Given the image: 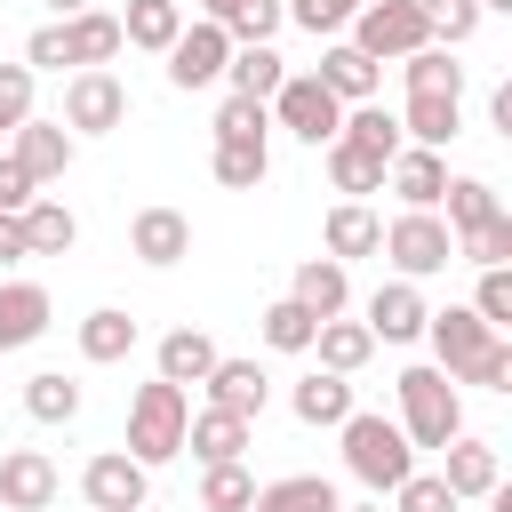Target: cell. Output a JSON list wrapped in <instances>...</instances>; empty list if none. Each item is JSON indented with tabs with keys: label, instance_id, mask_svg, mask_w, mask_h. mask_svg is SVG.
<instances>
[{
	"label": "cell",
	"instance_id": "1",
	"mask_svg": "<svg viewBox=\"0 0 512 512\" xmlns=\"http://www.w3.org/2000/svg\"><path fill=\"white\" fill-rule=\"evenodd\" d=\"M336 432H344V472H352L360 488L392 496V488L416 472V448H408V432H400L392 416H376V408H352Z\"/></svg>",
	"mask_w": 512,
	"mask_h": 512
},
{
	"label": "cell",
	"instance_id": "2",
	"mask_svg": "<svg viewBox=\"0 0 512 512\" xmlns=\"http://www.w3.org/2000/svg\"><path fill=\"white\" fill-rule=\"evenodd\" d=\"M400 432L408 448H448L464 432V400L448 368H400Z\"/></svg>",
	"mask_w": 512,
	"mask_h": 512
},
{
	"label": "cell",
	"instance_id": "3",
	"mask_svg": "<svg viewBox=\"0 0 512 512\" xmlns=\"http://www.w3.org/2000/svg\"><path fill=\"white\" fill-rule=\"evenodd\" d=\"M184 424H192L184 384H168V376L136 384V400H128V456H136V464H168V456H184Z\"/></svg>",
	"mask_w": 512,
	"mask_h": 512
},
{
	"label": "cell",
	"instance_id": "4",
	"mask_svg": "<svg viewBox=\"0 0 512 512\" xmlns=\"http://www.w3.org/2000/svg\"><path fill=\"white\" fill-rule=\"evenodd\" d=\"M376 256H392V264H400V280H432V272H448V264H456V232L440 224V208H400V216L384 224Z\"/></svg>",
	"mask_w": 512,
	"mask_h": 512
},
{
	"label": "cell",
	"instance_id": "5",
	"mask_svg": "<svg viewBox=\"0 0 512 512\" xmlns=\"http://www.w3.org/2000/svg\"><path fill=\"white\" fill-rule=\"evenodd\" d=\"M344 32H352V48H360V56H376V64H400V56L432 48V32H424V8H416V0H360Z\"/></svg>",
	"mask_w": 512,
	"mask_h": 512
},
{
	"label": "cell",
	"instance_id": "6",
	"mask_svg": "<svg viewBox=\"0 0 512 512\" xmlns=\"http://www.w3.org/2000/svg\"><path fill=\"white\" fill-rule=\"evenodd\" d=\"M424 336H432V368H448L456 384L488 360V344L504 336V328H488L472 304H448V312H424Z\"/></svg>",
	"mask_w": 512,
	"mask_h": 512
},
{
	"label": "cell",
	"instance_id": "7",
	"mask_svg": "<svg viewBox=\"0 0 512 512\" xmlns=\"http://www.w3.org/2000/svg\"><path fill=\"white\" fill-rule=\"evenodd\" d=\"M64 128H72V136H112V128H128V88H120L104 64L72 72V80H64Z\"/></svg>",
	"mask_w": 512,
	"mask_h": 512
},
{
	"label": "cell",
	"instance_id": "8",
	"mask_svg": "<svg viewBox=\"0 0 512 512\" xmlns=\"http://www.w3.org/2000/svg\"><path fill=\"white\" fill-rule=\"evenodd\" d=\"M272 120H280L288 136H304V144H328V136L344 128V104L320 88V72H288V80L272 88Z\"/></svg>",
	"mask_w": 512,
	"mask_h": 512
},
{
	"label": "cell",
	"instance_id": "9",
	"mask_svg": "<svg viewBox=\"0 0 512 512\" xmlns=\"http://www.w3.org/2000/svg\"><path fill=\"white\" fill-rule=\"evenodd\" d=\"M80 496H88L96 512H144V496H152V464H136L128 448H104V456H88Z\"/></svg>",
	"mask_w": 512,
	"mask_h": 512
},
{
	"label": "cell",
	"instance_id": "10",
	"mask_svg": "<svg viewBox=\"0 0 512 512\" xmlns=\"http://www.w3.org/2000/svg\"><path fill=\"white\" fill-rule=\"evenodd\" d=\"M224 56H232V32L200 16V24H184L168 40V80L176 88H208V80H224Z\"/></svg>",
	"mask_w": 512,
	"mask_h": 512
},
{
	"label": "cell",
	"instance_id": "11",
	"mask_svg": "<svg viewBox=\"0 0 512 512\" xmlns=\"http://www.w3.org/2000/svg\"><path fill=\"white\" fill-rule=\"evenodd\" d=\"M128 256L152 264V272L184 264V256H192V216H184V208H136V224H128Z\"/></svg>",
	"mask_w": 512,
	"mask_h": 512
},
{
	"label": "cell",
	"instance_id": "12",
	"mask_svg": "<svg viewBox=\"0 0 512 512\" xmlns=\"http://www.w3.org/2000/svg\"><path fill=\"white\" fill-rule=\"evenodd\" d=\"M424 296H416V280H384L376 296H368V336L376 344H416L424 336Z\"/></svg>",
	"mask_w": 512,
	"mask_h": 512
},
{
	"label": "cell",
	"instance_id": "13",
	"mask_svg": "<svg viewBox=\"0 0 512 512\" xmlns=\"http://www.w3.org/2000/svg\"><path fill=\"white\" fill-rule=\"evenodd\" d=\"M200 384H208V408H232V416H248V424H256L264 400H272V376H264L256 360H224V352H216V368H208Z\"/></svg>",
	"mask_w": 512,
	"mask_h": 512
},
{
	"label": "cell",
	"instance_id": "14",
	"mask_svg": "<svg viewBox=\"0 0 512 512\" xmlns=\"http://www.w3.org/2000/svg\"><path fill=\"white\" fill-rule=\"evenodd\" d=\"M0 504L8 512H48L56 504V464L40 448H8L0 456Z\"/></svg>",
	"mask_w": 512,
	"mask_h": 512
},
{
	"label": "cell",
	"instance_id": "15",
	"mask_svg": "<svg viewBox=\"0 0 512 512\" xmlns=\"http://www.w3.org/2000/svg\"><path fill=\"white\" fill-rule=\"evenodd\" d=\"M384 184L400 192V208H440V192H448V160L424 152V144H400L392 168H384Z\"/></svg>",
	"mask_w": 512,
	"mask_h": 512
},
{
	"label": "cell",
	"instance_id": "16",
	"mask_svg": "<svg viewBox=\"0 0 512 512\" xmlns=\"http://www.w3.org/2000/svg\"><path fill=\"white\" fill-rule=\"evenodd\" d=\"M440 456H448V464H440V480L456 488V504H480V496H488V488L504 480L496 448H488V440H472V432H456V440H448Z\"/></svg>",
	"mask_w": 512,
	"mask_h": 512
},
{
	"label": "cell",
	"instance_id": "17",
	"mask_svg": "<svg viewBox=\"0 0 512 512\" xmlns=\"http://www.w3.org/2000/svg\"><path fill=\"white\" fill-rule=\"evenodd\" d=\"M48 336V288L40 280H0V352H24Z\"/></svg>",
	"mask_w": 512,
	"mask_h": 512
},
{
	"label": "cell",
	"instance_id": "18",
	"mask_svg": "<svg viewBox=\"0 0 512 512\" xmlns=\"http://www.w3.org/2000/svg\"><path fill=\"white\" fill-rule=\"evenodd\" d=\"M376 80H384V64H376V56H360L352 40H328V48H320V88H328L336 104H368V96H376Z\"/></svg>",
	"mask_w": 512,
	"mask_h": 512
},
{
	"label": "cell",
	"instance_id": "19",
	"mask_svg": "<svg viewBox=\"0 0 512 512\" xmlns=\"http://www.w3.org/2000/svg\"><path fill=\"white\" fill-rule=\"evenodd\" d=\"M256 440V424L248 416H232V408H200L192 424H184V448L200 456V464H240V448Z\"/></svg>",
	"mask_w": 512,
	"mask_h": 512
},
{
	"label": "cell",
	"instance_id": "20",
	"mask_svg": "<svg viewBox=\"0 0 512 512\" xmlns=\"http://www.w3.org/2000/svg\"><path fill=\"white\" fill-rule=\"evenodd\" d=\"M456 128H464V96H408L400 104V136L424 144V152H448Z\"/></svg>",
	"mask_w": 512,
	"mask_h": 512
},
{
	"label": "cell",
	"instance_id": "21",
	"mask_svg": "<svg viewBox=\"0 0 512 512\" xmlns=\"http://www.w3.org/2000/svg\"><path fill=\"white\" fill-rule=\"evenodd\" d=\"M8 136H16V160L32 168V184H48V176L72 168V128H64V120H40V112H32V120L8 128Z\"/></svg>",
	"mask_w": 512,
	"mask_h": 512
},
{
	"label": "cell",
	"instance_id": "22",
	"mask_svg": "<svg viewBox=\"0 0 512 512\" xmlns=\"http://www.w3.org/2000/svg\"><path fill=\"white\" fill-rule=\"evenodd\" d=\"M288 296H296L312 320H336V312L352 304V280H344V264H336V256H304V264H296V280H288Z\"/></svg>",
	"mask_w": 512,
	"mask_h": 512
},
{
	"label": "cell",
	"instance_id": "23",
	"mask_svg": "<svg viewBox=\"0 0 512 512\" xmlns=\"http://www.w3.org/2000/svg\"><path fill=\"white\" fill-rule=\"evenodd\" d=\"M64 48H72V72L112 64V56H120V16H104V8H72V16H64Z\"/></svg>",
	"mask_w": 512,
	"mask_h": 512
},
{
	"label": "cell",
	"instance_id": "24",
	"mask_svg": "<svg viewBox=\"0 0 512 512\" xmlns=\"http://www.w3.org/2000/svg\"><path fill=\"white\" fill-rule=\"evenodd\" d=\"M224 80H232V96L272 104V88L288 80V64H280V48H272V40H248V48H232V56H224Z\"/></svg>",
	"mask_w": 512,
	"mask_h": 512
},
{
	"label": "cell",
	"instance_id": "25",
	"mask_svg": "<svg viewBox=\"0 0 512 512\" xmlns=\"http://www.w3.org/2000/svg\"><path fill=\"white\" fill-rule=\"evenodd\" d=\"M288 408H296V424H344V416H352V376L312 368V376L288 392Z\"/></svg>",
	"mask_w": 512,
	"mask_h": 512
},
{
	"label": "cell",
	"instance_id": "26",
	"mask_svg": "<svg viewBox=\"0 0 512 512\" xmlns=\"http://www.w3.org/2000/svg\"><path fill=\"white\" fill-rule=\"evenodd\" d=\"M176 32H184V8H176V0H128V8H120V48H152V56H168Z\"/></svg>",
	"mask_w": 512,
	"mask_h": 512
},
{
	"label": "cell",
	"instance_id": "27",
	"mask_svg": "<svg viewBox=\"0 0 512 512\" xmlns=\"http://www.w3.org/2000/svg\"><path fill=\"white\" fill-rule=\"evenodd\" d=\"M128 352H136V320H128L120 304H96V312L80 320V360L112 368V360H128Z\"/></svg>",
	"mask_w": 512,
	"mask_h": 512
},
{
	"label": "cell",
	"instance_id": "28",
	"mask_svg": "<svg viewBox=\"0 0 512 512\" xmlns=\"http://www.w3.org/2000/svg\"><path fill=\"white\" fill-rule=\"evenodd\" d=\"M312 352H320V368L360 376L368 352H376V336H368V320H320V328H312Z\"/></svg>",
	"mask_w": 512,
	"mask_h": 512
},
{
	"label": "cell",
	"instance_id": "29",
	"mask_svg": "<svg viewBox=\"0 0 512 512\" xmlns=\"http://www.w3.org/2000/svg\"><path fill=\"white\" fill-rule=\"evenodd\" d=\"M152 360H160V376H168V384H200V376L216 368V336H208V328H168Z\"/></svg>",
	"mask_w": 512,
	"mask_h": 512
},
{
	"label": "cell",
	"instance_id": "30",
	"mask_svg": "<svg viewBox=\"0 0 512 512\" xmlns=\"http://www.w3.org/2000/svg\"><path fill=\"white\" fill-rule=\"evenodd\" d=\"M336 504H344V496H336L320 472H288V480H264L248 512H336Z\"/></svg>",
	"mask_w": 512,
	"mask_h": 512
},
{
	"label": "cell",
	"instance_id": "31",
	"mask_svg": "<svg viewBox=\"0 0 512 512\" xmlns=\"http://www.w3.org/2000/svg\"><path fill=\"white\" fill-rule=\"evenodd\" d=\"M336 136L360 144V152H376V160H392V152L408 144V136H400V112H384L376 96H368V104H344V128H336Z\"/></svg>",
	"mask_w": 512,
	"mask_h": 512
},
{
	"label": "cell",
	"instance_id": "32",
	"mask_svg": "<svg viewBox=\"0 0 512 512\" xmlns=\"http://www.w3.org/2000/svg\"><path fill=\"white\" fill-rule=\"evenodd\" d=\"M264 176H272V152L256 136H216V184L224 192H256Z\"/></svg>",
	"mask_w": 512,
	"mask_h": 512
},
{
	"label": "cell",
	"instance_id": "33",
	"mask_svg": "<svg viewBox=\"0 0 512 512\" xmlns=\"http://www.w3.org/2000/svg\"><path fill=\"white\" fill-rule=\"evenodd\" d=\"M320 240H328V256H336V264H352V256H376L384 224H376L360 200H344V208H328V232H320Z\"/></svg>",
	"mask_w": 512,
	"mask_h": 512
},
{
	"label": "cell",
	"instance_id": "34",
	"mask_svg": "<svg viewBox=\"0 0 512 512\" xmlns=\"http://www.w3.org/2000/svg\"><path fill=\"white\" fill-rule=\"evenodd\" d=\"M24 416H32V424H72V416H80V384H72L64 368L24 376Z\"/></svg>",
	"mask_w": 512,
	"mask_h": 512
},
{
	"label": "cell",
	"instance_id": "35",
	"mask_svg": "<svg viewBox=\"0 0 512 512\" xmlns=\"http://www.w3.org/2000/svg\"><path fill=\"white\" fill-rule=\"evenodd\" d=\"M384 168H392V160H376V152L328 136V184H336V192H352V200H360V192H384Z\"/></svg>",
	"mask_w": 512,
	"mask_h": 512
},
{
	"label": "cell",
	"instance_id": "36",
	"mask_svg": "<svg viewBox=\"0 0 512 512\" xmlns=\"http://www.w3.org/2000/svg\"><path fill=\"white\" fill-rule=\"evenodd\" d=\"M400 72H408V96H464V64H448L440 40L416 48V56H400Z\"/></svg>",
	"mask_w": 512,
	"mask_h": 512
},
{
	"label": "cell",
	"instance_id": "37",
	"mask_svg": "<svg viewBox=\"0 0 512 512\" xmlns=\"http://www.w3.org/2000/svg\"><path fill=\"white\" fill-rule=\"evenodd\" d=\"M440 200H448V216H440L448 232H472V224H488V216L504 208L488 176H448V192H440Z\"/></svg>",
	"mask_w": 512,
	"mask_h": 512
},
{
	"label": "cell",
	"instance_id": "38",
	"mask_svg": "<svg viewBox=\"0 0 512 512\" xmlns=\"http://www.w3.org/2000/svg\"><path fill=\"white\" fill-rule=\"evenodd\" d=\"M24 240H32V256H64V248L80 240V224H72L64 200H32V208H24Z\"/></svg>",
	"mask_w": 512,
	"mask_h": 512
},
{
	"label": "cell",
	"instance_id": "39",
	"mask_svg": "<svg viewBox=\"0 0 512 512\" xmlns=\"http://www.w3.org/2000/svg\"><path fill=\"white\" fill-rule=\"evenodd\" d=\"M248 504H256L248 464H208L200 472V512H248Z\"/></svg>",
	"mask_w": 512,
	"mask_h": 512
},
{
	"label": "cell",
	"instance_id": "40",
	"mask_svg": "<svg viewBox=\"0 0 512 512\" xmlns=\"http://www.w3.org/2000/svg\"><path fill=\"white\" fill-rule=\"evenodd\" d=\"M312 328H320V320H312L296 296L264 304V344H272V352H312Z\"/></svg>",
	"mask_w": 512,
	"mask_h": 512
},
{
	"label": "cell",
	"instance_id": "41",
	"mask_svg": "<svg viewBox=\"0 0 512 512\" xmlns=\"http://www.w3.org/2000/svg\"><path fill=\"white\" fill-rule=\"evenodd\" d=\"M424 8V32L440 40V48H464L472 32H480V0H416Z\"/></svg>",
	"mask_w": 512,
	"mask_h": 512
},
{
	"label": "cell",
	"instance_id": "42",
	"mask_svg": "<svg viewBox=\"0 0 512 512\" xmlns=\"http://www.w3.org/2000/svg\"><path fill=\"white\" fill-rule=\"evenodd\" d=\"M456 256H464V264H512V216L496 208L488 224H472V232H456Z\"/></svg>",
	"mask_w": 512,
	"mask_h": 512
},
{
	"label": "cell",
	"instance_id": "43",
	"mask_svg": "<svg viewBox=\"0 0 512 512\" xmlns=\"http://www.w3.org/2000/svg\"><path fill=\"white\" fill-rule=\"evenodd\" d=\"M352 8H360V0H280V16H288V24H304L312 40H336V32L352 24Z\"/></svg>",
	"mask_w": 512,
	"mask_h": 512
},
{
	"label": "cell",
	"instance_id": "44",
	"mask_svg": "<svg viewBox=\"0 0 512 512\" xmlns=\"http://www.w3.org/2000/svg\"><path fill=\"white\" fill-rule=\"evenodd\" d=\"M472 312L488 328H512V264H480V288H472Z\"/></svg>",
	"mask_w": 512,
	"mask_h": 512
},
{
	"label": "cell",
	"instance_id": "45",
	"mask_svg": "<svg viewBox=\"0 0 512 512\" xmlns=\"http://www.w3.org/2000/svg\"><path fill=\"white\" fill-rule=\"evenodd\" d=\"M392 504H400V512H456V488H448L440 472H408V480L392 488Z\"/></svg>",
	"mask_w": 512,
	"mask_h": 512
},
{
	"label": "cell",
	"instance_id": "46",
	"mask_svg": "<svg viewBox=\"0 0 512 512\" xmlns=\"http://www.w3.org/2000/svg\"><path fill=\"white\" fill-rule=\"evenodd\" d=\"M280 24H288V16H280V0H240L224 32H232V48H248V40H272Z\"/></svg>",
	"mask_w": 512,
	"mask_h": 512
},
{
	"label": "cell",
	"instance_id": "47",
	"mask_svg": "<svg viewBox=\"0 0 512 512\" xmlns=\"http://www.w3.org/2000/svg\"><path fill=\"white\" fill-rule=\"evenodd\" d=\"M264 128H272V104H256V96H224L216 136H256V144H264Z\"/></svg>",
	"mask_w": 512,
	"mask_h": 512
},
{
	"label": "cell",
	"instance_id": "48",
	"mask_svg": "<svg viewBox=\"0 0 512 512\" xmlns=\"http://www.w3.org/2000/svg\"><path fill=\"white\" fill-rule=\"evenodd\" d=\"M32 120V64H0V128Z\"/></svg>",
	"mask_w": 512,
	"mask_h": 512
},
{
	"label": "cell",
	"instance_id": "49",
	"mask_svg": "<svg viewBox=\"0 0 512 512\" xmlns=\"http://www.w3.org/2000/svg\"><path fill=\"white\" fill-rule=\"evenodd\" d=\"M24 64H32V72H64V64H72V48H64V16L40 24V32L24 40Z\"/></svg>",
	"mask_w": 512,
	"mask_h": 512
},
{
	"label": "cell",
	"instance_id": "50",
	"mask_svg": "<svg viewBox=\"0 0 512 512\" xmlns=\"http://www.w3.org/2000/svg\"><path fill=\"white\" fill-rule=\"evenodd\" d=\"M32 200H40V192H32V168H24L16 152H0V208H8V216H24Z\"/></svg>",
	"mask_w": 512,
	"mask_h": 512
},
{
	"label": "cell",
	"instance_id": "51",
	"mask_svg": "<svg viewBox=\"0 0 512 512\" xmlns=\"http://www.w3.org/2000/svg\"><path fill=\"white\" fill-rule=\"evenodd\" d=\"M464 384H480V392H512V344L496 336V344H488V360H480Z\"/></svg>",
	"mask_w": 512,
	"mask_h": 512
},
{
	"label": "cell",
	"instance_id": "52",
	"mask_svg": "<svg viewBox=\"0 0 512 512\" xmlns=\"http://www.w3.org/2000/svg\"><path fill=\"white\" fill-rule=\"evenodd\" d=\"M32 256V240H24V216H8L0 208V264H24Z\"/></svg>",
	"mask_w": 512,
	"mask_h": 512
},
{
	"label": "cell",
	"instance_id": "53",
	"mask_svg": "<svg viewBox=\"0 0 512 512\" xmlns=\"http://www.w3.org/2000/svg\"><path fill=\"white\" fill-rule=\"evenodd\" d=\"M232 8H240V0H200V16H208V24H232Z\"/></svg>",
	"mask_w": 512,
	"mask_h": 512
},
{
	"label": "cell",
	"instance_id": "54",
	"mask_svg": "<svg viewBox=\"0 0 512 512\" xmlns=\"http://www.w3.org/2000/svg\"><path fill=\"white\" fill-rule=\"evenodd\" d=\"M480 504H488V512H512V496H504V488H488V496H480Z\"/></svg>",
	"mask_w": 512,
	"mask_h": 512
},
{
	"label": "cell",
	"instance_id": "55",
	"mask_svg": "<svg viewBox=\"0 0 512 512\" xmlns=\"http://www.w3.org/2000/svg\"><path fill=\"white\" fill-rule=\"evenodd\" d=\"M488 8H496V16H512V0H480V16H488Z\"/></svg>",
	"mask_w": 512,
	"mask_h": 512
},
{
	"label": "cell",
	"instance_id": "56",
	"mask_svg": "<svg viewBox=\"0 0 512 512\" xmlns=\"http://www.w3.org/2000/svg\"><path fill=\"white\" fill-rule=\"evenodd\" d=\"M48 8H56V16H72V8H88V0H48Z\"/></svg>",
	"mask_w": 512,
	"mask_h": 512
},
{
	"label": "cell",
	"instance_id": "57",
	"mask_svg": "<svg viewBox=\"0 0 512 512\" xmlns=\"http://www.w3.org/2000/svg\"><path fill=\"white\" fill-rule=\"evenodd\" d=\"M336 512H384V504H336Z\"/></svg>",
	"mask_w": 512,
	"mask_h": 512
}]
</instances>
